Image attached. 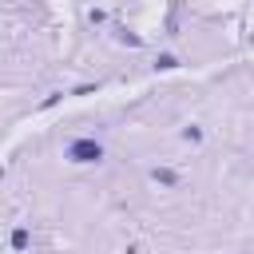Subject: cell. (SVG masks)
<instances>
[{"label":"cell","mask_w":254,"mask_h":254,"mask_svg":"<svg viewBox=\"0 0 254 254\" xmlns=\"http://www.w3.org/2000/svg\"><path fill=\"white\" fill-rule=\"evenodd\" d=\"M155 67H159V71H171V67H179V60H175V56H159Z\"/></svg>","instance_id":"cell-4"},{"label":"cell","mask_w":254,"mask_h":254,"mask_svg":"<svg viewBox=\"0 0 254 254\" xmlns=\"http://www.w3.org/2000/svg\"><path fill=\"white\" fill-rule=\"evenodd\" d=\"M28 230H12V250H28Z\"/></svg>","instance_id":"cell-3"},{"label":"cell","mask_w":254,"mask_h":254,"mask_svg":"<svg viewBox=\"0 0 254 254\" xmlns=\"http://www.w3.org/2000/svg\"><path fill=\"white\" fill-rule=\"evenodd\" d=\"M183 139H187V143H202V131H198V127H183Z\"/></svg>","instance_id":"cell-5"},{"label":"cell","mask_w":254,"mask_h":254,"mask_svg":"<svg viewBox=\"0 0 254 254\" xmlns=\"http://www.w3.org/2000/svg\"><path fill=\"white\" fill-rule=\"evenodd\" d=\"M151 179H155V183H163V187H175V183H179V175H175L171 167H155V171H151Z\"/></svg>","instance_id":"cell-2"},{"label":"cell","mask_w":254,"mask_h":254,"mask_svg":"<svg viewBox=\"0 0 254 254\" xmlns=\"http://www.w3.org/2000/svg\"><path fill=\"white\" fill-rule=\"evenodd\" d=\"M67 159H71V163H99V159H103V147H99L95 139H75V143L67 147Z\"/></svg>","instance_id":"cell-1"},{"label":"cell","mask_w":254,"mask_h":254,"mask_svg":"<svg viewBox=\"0 0 254 254\" xmlns=\"http://www.w3.org/2000/svg\"><path fill=\"white\" fill-rule=\"evenodd\" d=\"M119 44H131V48H139L143 40H139V36H131V32H119Z\"/></svg>","instance_id":"cell-6"}]
</instances>
